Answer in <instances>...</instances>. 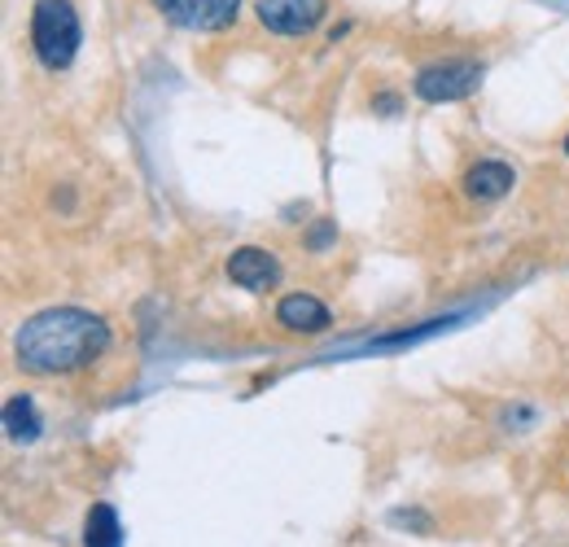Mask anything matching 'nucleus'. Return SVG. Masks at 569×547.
I'll return each mask as SVG.
<instances>
[{
  "label": "nucleus",
  "mask_w": 569,
  "mask_h": 547,
  "mask_svg": "<svg viewBox=\"0 0 569 547\" xmlns=\"http://www.w3.org/2000/svg\"><path fill=\"white\" fill-rule=\"evenodd\" d=\"M277 320H281L289 334H320V329H329V307L320 302V298H311V294H289L281 298V307H277Z\"/></svg>",
  "instance_id": "nucleus-7"
},
{
  "label": "nucleus",
  "mask_w": 569,
  "mask_h": 547,
  "mask_svg": "<svg viewBox=\"0 0 569 547\" xmlns=\"http://www.w3.org/2000/svg\"><path fill=\"white\" fill-rule=\"evenodd\" d=\"M158 9H162L176 27H189V31H223V27H232L241 0H158Z\"/></svg>",
  "instance_id": "nucleus-4"
},
{
  "label": "nucleus",
  "mask_w": 569,
  "mask_h": 547,
  "mask_svg": "<svg viewBox=\"0 0 569 547\" xmlns=\"http://www.w3.org/2000/svg\"><path fill=\"white\" fill-rule=\"evenodd\" d=\"M79 13L71 0H36L31 9V49L49 70H67L79 53Z\"/></svg>",
  "instance_id": "nucleus-2"
},
{
  "label": "nucleus",
  "mask_w": 569,
  "mask_h": 547,
  "mask_svg": "<svg viewBox=\"0 0 569 547\" xmlns=\"http://www.w3.org/2000/svg\"><path fill=\"white\" fill-rule=\"evenodd\" d=\"M482 83V67L478 62H433L417 74V97L421 101H460Z\"/></svg>",
  "instance_id": "nucleus-3"
},
{
  "label": "nucleus",
  "mask_w": 569,
  "mask_h": 547,
  "mask_svg": "<svg viewBox=\"0 0 569 547\" xmlns=\"http://www.w3.org/2000/svg\"><path fill=\"white\" fill-rule=\"evenodd\" d=\"M566 153H569V137H566Z\"/></svg>",
  "instance_id": "nucleus-11"
},
{
  "label": "nucleus",
  "mask_w": 569,
  "mask_h": 547,
  "mask_svg": "<svg viewBox=\"0 0 569 547\" xmlns=\"http://www.w3.org/2000/svg\"><path fill=\"white\" fill-rule=\"evenodd\" d=\"M106 346H110V329L101 316L79 311V307H53V311L31 316L18 329L13 355L27 372H74L92 364Z\"/></svg>",
  "instance_id": "nucleus-1"
},
{
  "label": "nucleus",
  "mask_w": 569,
  "mask_h": 547,
  "mask_svg": "<svg viewBox=\"0 0 569 547\" xmlns=\"http://www.w3.org/2000/svg\"><path fill=\"white\" fill-rule=\"evenodd\" d=\"M465 189H469V198H478V202H496V198H503V193L512 189V167L487 158V162H478V167L465 176Z\"/></svg>",
  "instance_id": "nucleus-8"
},
{
  "label": "nucleus",
  "mask_w": 569,
  "mask_h": 547,
  "mask_svg": "<svg viewBox=\"0 0 569 547\" xmlns=\"http://www.w3.org/2000/svg\"><path fill=\"white\" fill-rule=\"evenodd\" d=\"M83 547H123V526L110 504H97L83 521Z\"/></svg>",
  "instance_id": "nucleus-9"
},
{
  "label": "nucleus",
  "mask_w": 569,
  "mask_h": 547,
  "mask_svg": "<svg viewBox=\"0 0 569 547\" xmlns=\"http://www.w3.org/2000/svg\"><path fill=\"white\" fill-rule=\"evenodd\" d=\"M4 429H9V438L13 442H31V438H40V411L31 399H9L4 404Z\"/></svg>",
  "instance_id": "nucleus-10"
},
{
  "label": "nucleus",
  "mask_w": 569,
  "mask_h": 547,
  "mask_svg": "<svg viewBox=\"0 0 569 547\" xmlns=\"http://www.w3.org/2000/svg\"><path fill=\"white\" fill-rule=\"evenodd\" d=\"M228 276L241 285V289H272L277 285V276H281V268H277V259L268 255V250H259V246H246V250H237L232 259H228Z\"/></svg>",
  "instance_id": "nucleus-6"
},
{
  "label": "nucleus",
  "mask_w": 569,
  "mask_h": 547,
  "mask_svg": "<svg viewBox=\"0 0 569 547\" xmlns=\"http://www.w3.org/2000/svg\"><path fill=\"white\" fill-rule=\"evenodd\" d=\"M259 18L277 36H307L325 18V0H259Z\"/></svg>",
  "instance_id": "nucleus-5"
}]
</instances>
